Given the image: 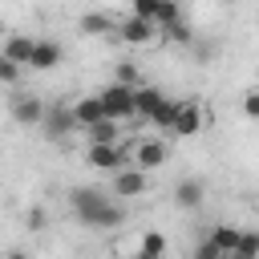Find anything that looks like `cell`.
<instances>
[{
    "label": "cell",
    "instance_id": "obj_1",
    "mask_svg": "<svg viewBox=\"0 0 259 259\" xmlns=\"http://www.w3.org/2000/svg\"><path fill=\"white\" fill-rule=\"evenodd\" d=\"M69 206L77 214V223H85L89 231H113L125 223V206L113 202L109 194L93 190V186H73L69 190Z\"/></svg>",
    "mask_w": 259,
    "mask_h": 259
},
{
    "label": "cell",
    "instance_id": "obj_2",
    "mask_svg": "<svg viewBox=\"0 0 259 259\" xmlns=\"http://www.w3.org/2000/svg\"><path fill=\"white\" fill-rule=\"evenodd\" d=\"M97 97H101V105H105V117H113V121H130V117H134V85L113 81V85H105Z\"/></svg>",
    "mask_w": 259,
    "mask_h": 259
},
{
    "label": "cell",
    "instance_id": "obj_3",
    "mask_svg": "<svg viewBox=\"0 0 259 259\" xmlns=\"http://www.w3.org/2000/svg\"><path fill=\"white\" fill-rule=\"evenodd\" d=\"M85 162L93 170H121V166H130V150L121 142H89Z\"/></svg>",
    "mask_w": 259,
    "mask_h": 259
},
{
    "label": "cell",
    "instance_id": "obj_4",
    "mask_svg": "<svg viewBox=\"0 0 259 259\" xmlns=\"http://www.w3.org/2000/svg\"><path fill=\"white\" fill-rule=\"evenodd\" d=\"M170 134H174V138H194V134H202V105H198V97H182V101H178V113H174Z\"/></svg>",
    "mask_w": 259,
    "mask_h": 259
},
{
    "label": "cell",
    "instance_id": "obj_5",
    "mask_svg": "<svg viewBox=\"0 0 259 259\" xmlns=\"http://www.w3.org/2000/svg\"><path fill=\"white\" fill-rule=\"evenodd\" d=\"M130 162L138 166V170H162L166 162H170V146L166 142H158V138H146V142H138L134 146V154H130Z\"/></svg>",
    "mask_w": 259,
    "mask_h": 259
},
{
    "label": "cell",
    "instance_id": "obj_6",
    "mask_svg": "<svg viewBox=\"0 0 259 259\" xmlns=\"http://www.w3.org/2000/svg\"><path fill=\"white\" fill-rule=\"evenodd\" d=\"M45 134L49 138H65V134H73V130H81L77 125V117H73V105H65V101H57V105H45Z\"/></svg>",
    "mask_w": 259,
    "mask_h": 259
},
{
    "label": "cell",
    "instance_id": "obj_7",
    "mask_svg": "<svg viewBox=\"0 0 259 259\" xmlns=\"http://www.w3.org/2000/svg\"><path fill=\"white\" fill-rule=\"evenodd\" d=\"M146 190H150L146 170H138V166H121V170H113V194H121V198H142Z\"/></svg>",
    "mask_w": 259,
    "mask_h": 259
},
{
    "label": "cell",
    "instance_id": "obj_8",
    "mask_svg": "<svg viewBox=\"0 0 259 259\" xmlns=\"http://www.w3.org/2000/svg\"><path fill=\"white\" fill-rule=\"evenodd\" d=\"M117 36L125 40V45H150L154 36H158V24L154 20H146V16H125V20H117Z\"/></svg>",
    "mask_w": 259,
    "mask_h": 259
},
{
    "label": "cell",
    "instance_id": "obj_9",
    "mask_svg": "<svg viewBox=\"0 0 259 259\" xmlns=\"http://www.w3.org/2000/svg\"><path fill=\"white\" fill-rule=\"evenodd\" d=\"M8 113H12V121L16 125H40L45 121V101L40 97H32V93H20V97H12V105H8Z\"/></svg>",
    "mask_w": 259,
    "mask_h": 259
},
{
    "label": "cell",
    "instance_id": "obj_10",
    "mask_svg": "<svg viewBox=\"0 0 259 259\" xmlns=\"http://www.w3.org/2000/svg\"><path fill=\"white\" fill-rule=\"evenodd\" d=\"M61 45L57 40H36L32 45V57H28V69H36V73H49V69H57L61 65Z\"/></svg>",
    "mask_w": 259,
    "mask_h": 259
},
{
    "label": "cell",
    "instance_id": "obj_11",
    "mask_svg": "<svg viewBox=\"0 0 259 259\" xmlns=\"http://www.w3.org/2000/svg\"><path fill=\"white\" fill-rule=\"evenodd\" d=\"M32 45H36V36H28V32H8V36H4V49H0V53H4L8 61H16V65L24 69V65H28V57H32Z\"/></svg>",
    "mask_w": 259,
    "mask_h": 259
},
{
    "label": "cell",
    "instance_id": "obj_12",
    "mask_svg": "<svg viewBox=\"0 0 259 259\" xmlns=\"http://www.w3.org/2000/svg\"><path fill=\"white\" fill-rule=\"evenodd\" d=\"M162 101H166V93H162L158 85H138V89H134V117H146V121H150Z\"/></svg>",
    "mask_w": 259,
    "mask_h": 259
},
{
    "label": "cell",
    "instance_id": "obj_13",
    "mask_svg": "<svg viewBox=\"0 0 259 259\" xmlns=\"http://www.w3.org/2000/svg\"><path fill=\"white\" fill-rule=\"evenodd\" d=\"M73 117H77V125L85 130V125H93V121H101L105 117V105H101V97L97 93H89V97H77L73 101Z\"/></svg>",
    "mask_w": 259,
    "mask_h": 259
},
{
    "label": "cell",
    "instance_id": "obj_14",
    "mask_svg": "<svg viewBox=\"0 0 259 259\" xmlns=\"http://www.w3.org/2000/svg\"><path fill=\"white\" fill-rule=\"evenodd\" d=\"M77 28H81L85 36H109V32H117V20L105 16V12H85V16L77 20Z\"/></svg>",
    "mask_w": 259,
    "mask_h": 259
},
{
    "label": "cell",
    "instance_id": "obj_15",
    "mask_svg": "<svg viewBox=\"0 0 259 259\" xmlns=\"http://www.w3.org/2000/svg\"><path fill=\"white\" fill-rule=\"evenodd\" d=\"M174 206H182V210L202 206V182H198V178H182V182L174 186Z\"/></svg>",
    "mask_w": 259,
    "mask_h": 259
},
{
    "label": "cell",
    "instance_id": "obj_16",
    "mask_svg": "<svg viewBox=\"0 0 259 259\" xmlns=\"http://www.w3.org/2000/svg\"><path fill=\"white\" fill-rule=\"evenodd\" d=\"M239 231H243V227H231V223H219V227L210 231V243L223 251V259L239 251Z\"/></svg>",
    "mask_w": 259,
    "mask_h": 259
},
{
    "label": "cell",
    "instance_id": "obj_17",
    "mask_svg": "<svg viewBox=\"0 0 259 259\" xmlns=\"http://www.w3.org/2000/svg\"><path fill=\"white\" fill-rule=\"evenodd\" d=\"M134 259H166V235L162 231H146L138 251H134Z\"/></svg>",
    "mask_w": 259,
    "mask_h": 259
},
{
    "label": "cell",
    "instance_id": "obj_18",
    "mask_svg": "<svg viewBox=\"0 0 259 259\" xmlns=\"http://www.w3.org/2000/svg\"><path fill=\"white\" fill-rule=\"evenodd\" d=\"M117 121L113 117H101V121H93V125H85V138L89 142H117Z\"/></svg>",
    "mask_w": 259,
    "mask_h": 259
},
{
    "label": "cell",
    "instance_id": "obj_19",
    "mask_svg": "<svg viewBox=\"0 0 259 259\" xmlns=\"http://www.w3.org/2000/svg\"><path fill=\"white\" fill-rule=\"evenodd\" d=\"M174 20H182V8H178V0H158V12H154V24H158V32H162V28H170Z\"/></svg>",
    "mask_w": 259,
    "mask_h": 259
},
{
    "label": "cell",
    "instance_id": "obj_20",
    "mask_svg": "<svg viewBox=\"0 0 259 259\" xmlns=\"http://www.w3.org/2000/svg\"><path fill=\"white\" fill-rule=\"evenodd\" d=\"M174 113H178V97H166V101L154 109V117H150V121H154L158 130H170V125H174Z\"/></svg>",
    "mask_w": 259,
    "mask_h": 259
},
{
    "label": "cell",
    "instance_id": "obj_21",
    "mask_svg": "<svg viewBox=\"0 0 259 259\" xmlns=\"http://www.w3.org/2000/svg\"><path fill=\"white\" fill-rule=\"evenodd\" d=\"M162 36L174 40V45H190V28H186V20H174L170 28H162Z\"/></svg>",
    "mask_w": 259,
    "mask_h": 259
},
{
    "label": "cell",
    "instance_id": "obj_22",
    "mask_svg": "<svg viewBox=\"0 0 259 259\" xmlns=\"http://www.w3.org/2000/svg\"><path fill=\"white\" fill-rule=\"evenodd\" d=\"M16 81H20V65L0 53V85H16Z\"/></svg>",
    "mask_w": 259,
    "mask_h": 259
},
{
    "label": "cell",
    "instance_id": "obj_23",
    "mask_svg": "<svg viewBox=\"0 0 259 259\" xmlns=\"http://www.w3.org/2000/svg\"><path fill=\"white\" fill-rule=\"evenodd\" d=\"M239 251L259 259V231H239Z\"/></svg>",
    "mask_w": 259,
    "mask_h": 259
},
{
    "label": "cell",
    "instance_id": "obj_24",
    "mask_svg": "<svg viewBox=\"0 0 259 259\" xmlns=\"http://www.w3.org/2000/svg\"><path fill=\"white\" fill-rule=\"evenodd\" d=\"M190 259H223V251H219V247L210 243V235H206V239H202V243L190 251Z\"/></svg>",
    "mask_w": 259,
    "mask_h": 259
},
{
    "label": "cell",
    "instance_id": "obj_25",
    "mask_svg": "<svg viewBox=\"0 0 259 259\" xmlns=\"http://www.w3.org/2000/svg\"><path fill=\"white\" fill-rule=\"evenodd\" d=\"M130 12H134V16H146V20H154V12H158V0H130Z\"/></svg>",
    "mask_w": 259,
    "mask_h": 259
},
{
    "label": "cell",
    "instance_id": "obj_26",
    "mask_svg": "<svg viewBox=\"0 0 259 259\" xmlns=\"http://www.w3.org/2000/svg\"><path fill=\"white\" fill-rule=\"evenodd\" d=\"M45 227H49L45 206H32V210H28V231H45Z\"/></svg>",
    "mask_w": 259,
    "mask_h": 259
},
{
    "label": "cell",
    "instance_id": "obj_27",
    "mask_svg": "<svg viewBox=\"0 0 259 259\" xmlns=\"http://www.w3.org/2000/svg\"><path fill=\"white\" fill-rule=\"evenodd\" d=\"M117 81H121V85H134V89H138V69H134L130 61H125V65H117Z\"/></svg>",
    "mask_w": 259,
    "mask_h": 259
},
{
    "label": "cell",
    "instance_id": "obj_28",
    "mask_svg": "<svg viewBox=\"0 0 259 259\" xmlns=\"http://www.w3.org/2000/svg\"><path fill=\"white\" fill-rule=\"evenodd\" d=\"M243 113H247V117H259V85L243 97Z\"/></svg>",
    "mask_w": 259,
    "mask_h": 259
},
{
    "label": "cell",
    "instance_id": "obj_29",
    "mask_svg": "<svg viewBox=\"0 0 259 259\" xmlns=\"http://www.w3.org/2000/svg\"><path fill=\"white\" fill-rule=\"evenodd\" d=\"M0 259H28L24 251H8V255H0Z\"/></svg>",
    "mask_w": 259,
    "mask_h": 259
},
{
    "label": "cell",
    "instance_id": "obj_30",
    "mask_svg": "<svg viewBox=\"0 0 259 259\" xmlns=\"http://www.w3.org/2000/svg\"><path fill=\"white\" fill-rule=\"evenodd\" d=\"M227 259H255V255H243V251H235V255H227Z\"/></svg>",
    "mask_w": 259,
    "mask_h": 259
},
{
    "label": "cell",
    "instance_id": "obj_31",
    "mask_svg": "<svg viewBox=\"0 0 259 259\" xmlns=\"http://www.w3.org/2000/svg\"><path fill=\"white\" fill-rule=\"evenodd\" d=\"M214 4H239V0H214Z\"/></svg>",
    "mask_w": 259,
    "mask_h": 259
}]
</instances>
